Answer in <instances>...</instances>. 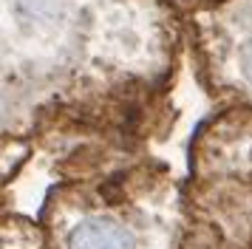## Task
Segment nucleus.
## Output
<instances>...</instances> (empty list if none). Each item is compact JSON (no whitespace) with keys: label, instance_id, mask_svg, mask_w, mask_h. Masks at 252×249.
Segmentation results:
<instances>
[{"label":"nucleus","instance_id":"nucleus-5","mask_svg":"<svg viewBox=\"0 0 252 249\" xmlns=\"http://www.w3.org/2000/svg\"><path fill=\"white\" fill-rule=\"evenodd\" d=\"M3 249H48L40 224H32L17 215L3 221Z\"/></svg>","mask_w":252,"mask_h":249},{"label":"nucleus","instance_id":"nucleus-1","mask_svg":"<svg viewBox=\"0 0 252 249\" xmlns=\"http://www.w3.org/2000/svg\"><path fill=\"white\" fill-rule=\"evenodd\" d=\"M182 43L173 0H3V136L139 147Z\"/></svg>","mask_w":252,"mask_h":249},{"label":"nucleus","instance_id":"nucleus-2","mask_svg":"<svg viewBox=\"0 0 252 249\" xmlns=\"http://www.w3.org/2000/svg\"><path fill=\"white\" fill-rule=\"evenodd\" d=\"M40 229L48 249H216L170 170L108 142L68 150Z\"/></svg>","mask_w":252,"mask_h":249},{"label":"nucleus","instance_id":"nucleus-4","mask_svg":"<svg viewBox=\"0 0 252 249\" xmlns=\"http://www.w3.org/2000/svg\"><path fill=\"white\" fill-rule=\"evenodd\" d=\"M182 17L204 91L221 108L252 111V0H213Z\"/></svg>","mask_w":252,"mask_h":249},{"label":"nucleus","instance_id":"nucleus-3","mask_svg":"<svg viewBox=\"0 0 252 249\" xmlns=\"http://www.w3.org/2000/svg\"><path fill=\"white\" fill-rule=\"evenodd\" d=\"M184 190L216 249H252L250 108H221L195 130Z\"/></svg>","mask_w":252,"mask_h":249},{"label":"nucleus","instance_id":"nucleus-6","mask_svg":"<svg viewBox=\"0 0 252 249\" xmlns=\"http://www.w3.org/2000/svg\"><path fill=\"white\" fill-rule=\"evenodd\" d=\"M176 6H179V11H190V9H195V6H204V3H213V0H173Z\"/></svg>","mask_w":252,"mask_h":249}]
</instances>
